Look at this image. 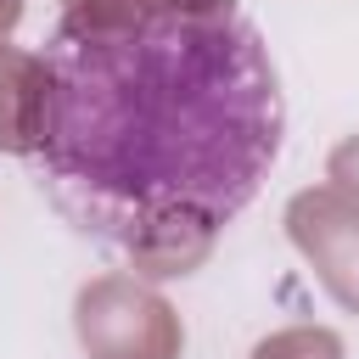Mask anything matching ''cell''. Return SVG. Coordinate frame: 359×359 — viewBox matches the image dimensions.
I'll return each instance as SVG.
<instances>
[{"instance_id":"1","label":"cell","mask_w":359,"mask_h":359,"mask_svg":"<svg viewBox=\"0 0 359 359\" xmlns=\"http://www.w3.org/2000/svg\"><path fill=\"white\" fill-rule=\"evenodd\" d=\"M280 135V79L236 0H79L17 90L39 191L135 258H191L236 224Z\"/></svg>"}]
</instances>
